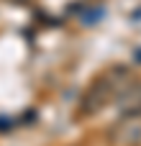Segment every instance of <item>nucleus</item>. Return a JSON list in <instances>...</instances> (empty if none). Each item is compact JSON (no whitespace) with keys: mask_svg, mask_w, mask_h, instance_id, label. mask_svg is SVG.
Returning <instances> with one entry per match:
<instances>
[{"mask_svg":"<svg viewBox=\"0 0 141 146\" xmlns=\"http://www.w3.org/2000/svg\"><path fill=\"white\" fill-rule=\"evenodd\" d=\"M128 85H131V72L123 67H113L110 72H105L87 87L80 103V115H98L108 103L118 100Z\"/></svg>","mask_w":141,"mask_h":146,"instance_id":"1","label":"nucleus"},{"mask_svg":"<svg viewBox=\"0 0 141 146\" xmlns=\"http://www.w3.org/2000/svg\"><path fill=\"white\" fill-rule=\"evenodd\" d=\"M118 103H121V108H123V113H141V82H134L131 80V85L121 92V98H118Z\"/></svg>","mask_w":141,"mask_h":146,"instance_id":"2","label":"nucleus"}]
</instances>
